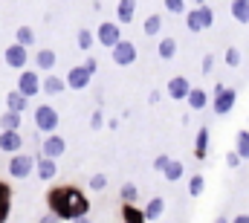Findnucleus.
<instances>
[{"label":"nucleus","mask_w":249,"mask_h":223,"mask_svg":"<svg viewBox=\"0 0 249 223\" xmlns=\"http://www.w3.org/2000/svg\"><path fill=\"white\" fill-rule=\"evenodd\" d=\"M174 56H177V41L174 38H160V58L171 61Z\"/></svg>","instance_id":"cd10ccee"},{"label":"nucleus","mask_w":249,"mask_h":223,"mask_svg":"<svg viewBox=\"0 0 249 223\" xmlns=\"http://www.w3.org/2000/svg\"><path fill=\"white\" fill-rule=\"evenodd\" d=\"M3 58H6V64H9L12 70H23V67H26V61H29V53H26V47H20V44L15 41L12 47H6Z\"/></svg>","instance_id":"9b49d317"},{"label":"nucleus","mask_w":249,"mask_h":223,"mask_svg":"<svg viewBox=\"0 0 249 223\" xmlns=\"http://www.w3.org/2000/svg\"><path fill=\"white\" fill-rule=\"evenodd\" d=\"M214 223H229V218H223V215H220V218H217Z\"/></svg>","instance_id":"49530a36"},{"label":"nucleus","mask_w":249,"mask_h":223,"mask_svg":"<svg viewBox=\"0 0 249 223\" xmlns=\"http://www.w3.org/2000/svg\"><path fill=\"white\" fill-rule=\"evenodd\" d=\"M90 188H93V191H105V188H107V177H105V174H93V177H90Z\"/></svg>","instance_id":"c9c22d12"},{"label":"nucleus","mask_w":249,"mask_h":223,"mask_svg":"<svg viewBox=\"0 0 249 223\" xmlns=\"http://www.w3.org/2000/svg\"><path fill=\"white\" fill-rule=\"evenodd\" d=\"M93 44H96V32H90V29H78V50H81V53H90Z\"/></svg>","instance_id":"c756f323"},{"label":"nucleus","mask_w":249,"mask_h":223,"mask_svg":"<svg viewBox=\"0 0 249 223\" xmlns=\"http://www.w3.org/2000/svg\"><path fill=\"white\" fill-rule=\"evenodd\" d=\"M26 105H29V99H26L20 90H12V93H6V111L23 113V111H26Z\"/></svg>","instance_id":"aec40b11"},{"label":"nucleus","mask_w":249,"mask_h":223,"mask_svg":"<svg viewBox=\"0 0 249 223\" xmlns=\"http://www.w3.org/2000/svg\"><path fill=\"white\" fill-rule=\"evenodd\" d=\"M232 223H249V215H238V218H235Z\"/></svg>","instance_id":"c03bdc74"},{"label":"nucleus","mask_w":249,"mask_h":223,"mask_svg":"<svg viewBox=\"0 0 249 223\" xmlns=\"http://www.w3.org/2000/svg\"><path fill=\"white\" fill-rule=\"evenodd\" d=\"M136 18V0H119L116 6V20L119 23H130Z\"/></svg>","instance_id":"6ab92c4d"},{"label":"nucleus","mask_w":249,"mask_h":223,"mask_svg":"<svg viewBox=\"0 0 249 223\" xmlns=\"http://www.w3.org/2000/svg\"><path fill=\"white\" fill-rule=\"evenodd\" d=\"M96 41H99L102 47L113 50V47L122 41V26H116L113 20H105V23H99V29H96Z\"/></svg>","instance_id":"39448f33"},{"label":"nucleus","mask_w":249,"mask_h":223,"mask_svg":"<svg viewBox=\"0 0 249 223\" xmlns=\"http://www.w3.org/2000/svg\"><path fill=\"white\" fill-rule=\"evenodd\" d=\"M9 209H12V188L0 180V223H6V218H9Z\"/></svg>","instance_id":"b1692460"},{"label":"nucleus","mask_w":249,"mask_h":223,"mask_svg":"<svg viewBox=\"0 0 249 223\" xmlns=\"http://www.w3.org/2000/svg\"><path fill=\"white\" fill-rule=\"evenodd\" d=\"M235 102H238V93H235L232 87H226V84H214L212 111L217 113V116H229V113H232V108H235Z\"/></svg>","instance_id":"7ed1b4c3"},{"label":"nucleus","mask_w":249,"mask_h":223,"mask_svg":"<svg viewBox=\"0 0 249 223\" xmlns=\"http://www.w3.org/2000/svg\"><path fill=\"white\" fill-rule=\"evenodd\" d=\"M23 148V136L20 130H0V151L6 154H18Z\"/></svg>","instance_id":"f8f14e48"},{"label":"nucleus","mask_w":249,"mask_h":223,"mask_svg":"<svg viewBox=\"0 0 249 223\" xmlns=\"http://www.w3.org/2000/svg\"><path fill=\"white\" fill-rule=\"evenodd\" d=\"M102 125H105V116H102V111H93V116H90V128H93V130H99Z\"/></svg>","instance_id":"e433bc0d"},{"label":"nucleus","mask_w":249,"mask_h":223,"mask_svg":"<svg viewBox=\"0 0 249 223\" xmlns=\"http://www.w3.org/2000/svg\"><path fill=\"white\" fill-rule=\"evenodd\" d=\"M157 102H160V90H151L148 93V105H157Z\"/></svg>","instance_id":"79ce46f5"},{"label":"nucleus","mask_w":249,"mask_h":223,"mask_svg":"<svg viewBox=\"0 0 249 223\" xmlns=\"http://www.w3.org/2000/svg\"><path fill=\"white\" fill-rule=\"evenodd\" d=\"M35 67L44 70V73H50V70L55 67V53H53V50H38V53H35Z\"/></svg>","instance_id":"393cba45"},{"label":"nucleus","mask_w":249,"mask_h":223,"mask_svg":"<svg viewBox=\"0 0 249 223\" xmlns=\"http://www.w3.org/2000/svg\"><path fill=\"white\" fill-rule=\"evenodd\" d=\"M238 145H235V151H238V157L241 160H249V130H238V139H235Z\"/></svg>","instance_id":"2f4dec72"},{"label":"nucleus","mask_w":249,"mask_h":223,"mask_svg":"<svg viewBox=\"0 0 249 223\" xmlns=\"http://www.w3.org/2000/svg\"><path fill=\"white\" fill-rule=\"evenodd\" d=\"M110 56H113V64L116 67H130V64H136V44H130V41H119L113 50H110Z\"/></svg>","instance_id":"0eeeda50"},{"label":"nucleus","mask_w":249,"mask_h":223,"mask_svg":"<svg viewBox=\"0 0 249 223\" xmlns=\"http://www.w3.org/2000/svg\"><path fill=\"white\" fill-rule=\"evenodd\" d=\"M209 139H212V133H209V128L203 125V128L197 130V139H194V157H197V160H206V154H209Z\"/></svg>","instance_id":"dca6fc26"},{"label":"nucleus","mask_w":249,"mask_h":223,"mask_svg":"<svg viewBox=\"0 0 249 223\" xmlns=\"http://www.w3.org/2000/svg\"><path fill=\"white\" fill-rule=\"evenodd\" d=\"M122 221L124 223H148L145 221V212L136 203H122Z\"/></svg>","instance_id":"412c9836"},{"label":"nucleus","mask_w":249,"mask_h":223,"mask_svg":"<svg viewBox=\"0 0 249 223\" xmlns=\"http://www.w3.org/2000/svg\"><path fill=\"white\" fill-rule=\"evenodd\" d=\"M223 61H226L229 67H241V50H238V47H229L226 56H223Z\"/></svg>","instance_id":"f704fd0d"},{"label":"nucleus","mask_w":249,"mask_h":223,"mask_svg":"<svg viewBox=\"0 0 249 223\" xmlns=\"http://www.w3.org/2000/svg\"><path fill=\"white\" fill-rule=\"evenodd\" d=\"M64 151H67V139L58 136V133H47V139L41 142V154L50 157V160H58Z\"/></svg>","instance_id":"9d476101"},{"label":"nucleus","mask_w":249,"mask_h":223,"mask_svg":"<svg viewBox=\"0 0 249 223\" xmlns=\"http://www.w3.org/2000/svg\"><path fill=\"white\" fill-rule=\"evenodd\" d=\"M119 194H122V203H136L139 200V188L133 183H124L122 188H119Z\"/></svg>","instance_id":"473e14b6"},{"label":"nucleus","mask_w":249,"mask_h":223,"mask_svg":"<svg viewBox=\"0 0 249 223\" xmlns=\"http://www.w3.org/2000/svg\"><path fill=\"white\" fill-rule=\"evenodd\" d=\"M41 90H44L47 96H58V93H64V90H67V81L50 73V75H47V78L41 81Z\"/></svg>","instance_id":"a211bd4d"},{"label":"nucleus","mask_w":249,"mask_h":223,"mask_svg":"<svg viewBox=\"0 0 249 223\" xmlns=\"http://www.w3.org/2000/svg\"><path fill=\"white\" fill-rule=\"evenodd\" d=\"M168 160H171V157H168V154H160V157H157V160H154V168H157V171H162V168L168 166Z\"/></svg>","instance_id":"ea45409f"},{"label":"nucleus","mask_w":249,"mask_h":223,"mask_svg":"<svg viewBox=\"0 0 249 223\" xmlns=\"http://www.w3.org/2000/svg\"><path fill=\"white\" fill-rule=\"evenodd\" d=\"M32 168H35V160L29 157V154H12V160H9V174L15 177V180H26L29 174H32Z\"/></svg>","instance_id":"423d86ee"},{"label":"nucleus","mask_w":249,"mask_h":223,"mask_svg":"<svg viewBox=\"0 0 249 223\" xmlns=\"http://www.w3.org/2000/svg\"><path fill=\"white\" fill-rule=\"evenodd\" d=\"M35 171H38V177H41L44 183H50V180L58 174V166H55V160H50V157L41 154V157L35 160Z\"/></svg>","instance_id":"2eb2a0df"},{"label":"nucleus","mask_w":249,"mask_h":223,"mask_svg":"<svg viewBox=\"0 0 249 223\" xmlns=\"http://www.w3.org/2000/svg\"><path fill=\"white\" fill-rule=\"evenodd\" d=\"M194 3H197V6H206V0H194Z\"/></svg>","instance_id":"de8ad7c7"},{"label":"nucleus","mask_w":249,"mask_h":223,"mask_svg":"<svg viewBox=\"0 0 249 223\" xmlns=\"http://www.w3.org/2000/svg\"><path fill=\"white\" fill-rule=\"evenodd\" d=\"M212 70H214V56L206 53V58H203V73H212Z\"/></svg>","instance_id":"58836bf2"},{"label":"nucleus","mask_w":249,"mask_h":223,"mask_svg":"<svg viewBox=\"0 0 249 223\" xmlns=\"http://www.w3.org/2000/svg\"><path fill=\"white\" fill-rule=\"evenodd\" d=\"M206 191V177L203 174H191V180H188V194L191 197H200Z\"/></svg>","instance_id":"7c9ffc66"},{"label":"nucleus","mask_w":249,"mask_h":223,"mask_svg":"<svg viewBox=\"0 0 249 223\" xmlns=\"http://www.w3.org/2000/svg\"><path fill=\"white\" fill-rule=\"evenodd\" d=\"M18 90L29 99V96H38L41 93V78H38V73H32V70H23L20 75H18Z\"/></svg>","instance_id":"1a4fd4ad"},{"label":"nucleus","mask_w":249,"mask_h":223,"mask_svg":"<svg viewBox=\"0 0 249 223\" xmlns=\"http://www.w3.org/2000/svg\"><path fill=\"white\" fill-rule=\"evenodd\" d=\"M47 203H50V212L58 218V221H75L81 215L90 212V203L84 197L81 188L75 186H58L47 194Z\"/></svg>","instance_id":"f257e3e1"},{"label":"nucleus","mask_w":249,"mask_h":223,"mask_svg":"<svg viewBox=\"0 0 249 223\" xmlns=\"http://www.w3.org/2000/svg\"><path fill=\"white\" fill-rule=\"evenodd\" d=\"M38 223H58V218H55V215L50 212V215H44V218H41V221H38Z\"/></svg>","instance_id":"37998d69"},{"label":"nucleus","mask_w":249,"mask_h":223,"mask_svg":"<svg viewBox=\"0 0 249 223\" xmlns=\"http://www.w3.org/2000/svg\"><path fill=\"white\" fill-rule=\"evenodd\" d=\"M186 102H188L191 111H206V105H212V96H209L203 87H191L188 96H186Z\"/></svg>","instance_id":"4468645a"},{"label":"nucleus","mask_w":249,"mask_h":223,"mask_svg":"<svg viewBox=\"0 0 249 223\" xmlns=\"http://www.w3.org/2000/svg\"><path fill=\"white\" fill-rule=\"evenodd\" d=\"M183 174H186V166H183L180 160H168V166L162 168V177H165L168 183H177V180H183Z\"/></svg>","instance_id":"4be33fe9"},{"label":"nucleus","mask_w":249,"mask_h":223,"mask_svg":"<svg viewBox=\"0 0 249 223\" xmlns=\"http://www.w3.org/2000/svg\"><path fill=\"white\" fill-rule=\"evenodd\" d=\"M84 67H87L90 73H96V70H99V61H96L93 56H87V61H84Z\"/></svg>","instance_id":"a19ab883"},{"label":"nucleus","mask_w":249,"mask_h":223,"mask_svg":"<svg viewBox=\"0 0 249 223\" xmlns=\"http://www.w3.org/2000/svg\"><path fill=\"white\" fill-rule=\"evenodd\" d=\"M122 223H124V221H122Z\"/></svg>","instance_id":"09e8293b"},{"label":"nucleus","mask_w":249,"mask_h":223,"mask_svg":"<svg viewBox=\"0 0 249 223\" xmlns=\"http://www.w3.org/2000/svg\"><path fill=\"white\" fill-rule=\"evenodd\" d=\"M142 212H145V221H160V218L165 215V200H162V197H151Z\"/></svg>","instance_id":"f3484780"},{"label":"nucleus","mask_w":249,"mask_h":223,"mask_svg":"<svg viewBox=\"0 0 249 223\" xmlns=\"http://www.w3.org/2000/svg\"><path fill=\"white\" fill-rule=\"evenodd\" d=\"M72 223H93V221H90L87 215H81V218H75V221H72Z\"/></svg>","instance_id":"a18cd8bd"},{"label":"nucleus","mask_w":249,"mask_h":223,"mask_svg":"<svg viewBox=\"0 0 249 223\" xmlns=\"http://www.w3.org/2000/svg\"><path fill=\"white\" fill-rule=\"evenodd\" d=\"M0 128H3V130H20V113L6 111L0 116Z\"/></svg>","instance_id":"bb28decb"},{"label":"nucleus","mask_w":249,"mask_h":223,"mask_svg":"<svg viewBox=\"0 0 249 223\" xmlns=\"http://www.w3.org/2000/svg\"><path fill=\"white\" fill-rule=\"evenodd\" d=\"M160 29H162V18H160V15H148L145 23H142V32H145L148 38H154V35H160Z\"/></svg>","instance_id":"a878e982"},{"label":"nucleus","mask_w":249,"mask_h":223,"mask_svg":"<svg viewBox=\"0 0 249 223\" xmlns=\"http://www.w3.org/2000/svg\"><path fill=\"white\" fill-rule=\"evenodd\" d=\"M229 12H232V18L238 23H249V0H232Z\"/></svg>","instance_id":"5701e85b"},{"label":"nucleus","mask_w":249,"mask_h":223,"mask_svg":"<svg viewBox=\"0 0 249 223\" xmlns=\"http://www.w3.org/2000/svg\"><path fill=\"white\" fill-rule=\"evenodd\" d=\"M241 163H244V160L238 157V151H229V154H226V166H229V168H238Z\"/></svg>","instance_id":"4c0bfd02"},{"label":"nucleus","mask_w":249,"mask_h":223,"mask_svg":"<svg viewBox=\"0 0 249 223\" xmlns=\"http://www.w3.org/2000/svg\"><path fill=\"white\" fill-rule=\"evenodd\" d=\"M165 9H168L171 15H186L188 3H186V0H165Z\"/></svg>","instance_id":"72a5a7b5"},{"label":"nucleus","mask_w":249,"mask_h":223,"mask_svg":"<svg viewBox=\"0 0 249 223\" xmlns=\"http://www.w3.org/2000/svg\"><path fill=\"white\" fill-rule=\"evenodd\" d=\"M214 23V12L212 6H194L186 12V29L188 32H203V29H212Z\"/></svg>","instance_id":"f03ea898"},{"label":"nucleus","mask_w":249,"mask_h":223,"mask_svg":"<svg viewBox=\"0 0 249 223\" xmlns=\"http://www.w3.org/2000/svg\"><path fill=\"white\" fill-rule=\"evenodd\" d=\"M58 111L55 108H50V105H41V108H35V128L41 130V133H55V128H58Z\"/></svg>","instance_id":"20e7f679"},{"label":"nucleus","mask_w":249,"mask_h":223,"mask_svg":"<svg viewBox=\"0 0 249 223\" xmlns=\"http://www.w3.org/2000/svg\"><path fill=\"white\" fill-rule=\"evenodd\" d=\"M90 78H93V73H90L84 64H78V67H72V70L67 73V78H64V81H67V87H70V90H84V87L90 84Z\"/></svg>","instance_id":"6e6552de"},{"label":"nucleus","mask_w":249,"mask_h":223,"mask_svg":"<svg viewBox=\"0 0 249 223\" xmlns=\"http://www.w3.org/2000/svg\"><path fill=\"white\" fill-rule=\"evenodd\" d=\"M165 90H168V96H171L174 102H183V99L188 96V90H191V81H188L186 75H174V78L168 81Z\"/></svg>","instance_id":"ddd939ff"},{"label":"nucleus","mask_w":249,"mask_h":223,"mask_svg":"<svg viewBox=\"0 0 249 223\" xmlns=\"http://www.w3.org/2000/svg\"><path fill=\"white\" fill-rule=\"evenodd\" d=\"M15 41H18L20 47H26V50H29V47L35 44V32H32L29 26H18V32H15Z\"/></svg>","instance_id":"c85d7f7f"}]
</instances>
